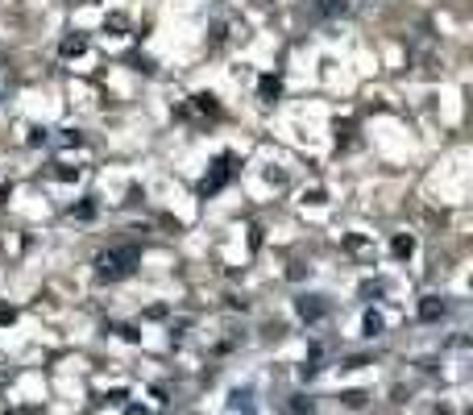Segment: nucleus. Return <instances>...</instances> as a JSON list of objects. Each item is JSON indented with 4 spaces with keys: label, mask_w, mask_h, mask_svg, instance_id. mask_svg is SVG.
Masks as SVG:
<instances>
[{
    "label": "nucleus",
    "mask_w": 473,
    "mask_h": 415,
    "mask_svg": "<svg viewBox=\"0 0 473 415\" xmlns=\"http://www.w3.org/2000/svg\"><path fill=\"white\" fill-rule=\"evenodd\" d=\"M137 266V249L133 245H120V249H104L100 258H95V278H104V283H120V278H129Z\"/></svg>",
    "instance_id": "nucleus-1"
},
{
    "label": "nucleus",
    "mask_w": 473,
    "mask_h": 415,
    "mask_svg": "<svg viewBox=\"0 0 473 415\" xmlns=\"http://www.w3.org/2000/svg\"><path fill=\"white\" fill-rule=\"evenodd\" d=\"M229 174H233V158H229V154H224V158H220V162H216L212 179H204V196H208V191H220V187H224V183H229Z\"/></svg>",
    "instance_id": "nucleus-2"
},
{
    "label": "nucleus",
    "mask_w": 473,
    "mask_h": 415,
    "mask_svg": "<svg viewBox=\"0 0 473 415\" xmlns=\"http://www.w3.org/2000/svg\"><path fill=\"white\" fill-rule=\"evenodd\" d=\"M299 316H303V320H320V316H324L320 295H303V299H299Z\"/></svg>",
    "instance_id": "nucleus-3"
},
{
    "label": "nucleus",
    "mask_w": 473,
    "mask_h": 415,
    "mask_svg": "<svg viewBox=\"0 0 473 415\" xmlns=\"http://www.w3.org/2000/svg\"><path fill=\"white\" fill-rule=\"evenodd\" d=\"M445 312H449V303H445V299H436V295L420 303V316H424V320H440Z\"/></svg>",
    "instance_id": "nucleus-4"
},
{
    "label": "nucleus",
    "mask_w": 473,
    "mask_h": 415,
    "mask_svg": "<svg viewBox=\"0 0 473 415\" xmlns=\"http://www.w3.org/2000/svg\"><path fill=\"white\" fill-rule=\"evenodd\" d=\"M316 9H320L324 17H341V13H349V4H345V0H316Z\"/></svg>",
    "instance_id": "nucleus-5"
},
{
    "label": "nucleus",
    "mask_w": 473,
    "mask_h": 415,
    "mask_svg": "<svg viewBox=\"0 0 473 415\" xmlns=\"http://www.w3.org/2000/svg\"><path fill=\"white\" fill-rule=\"evenodd\" d=\"M261 96H266V100L279 96V79H274V75H266V79H261Z\"/></svg>",
    "instance_id": "nucleus-6"
},
{
    "label": "nucleus",
    "mask_w": 473,
    "mask_h": 415,
    "mask_svg": "<svg viewBox=\"0 0 473 415\" xmlns=\"http://www.w3.org/2000/svg\"><path fill=\"white\" fill-rule=\"evenodd\" d=\"M411 249H415L411 237H395V253H399V258H411Z\"/></svg>",
    "instance_id": "nucleus-7"
},
{
    "label": "nucleus",
    "mask_w": 473,
    "mask_h": 415,
    "mask_svg": "<svg viewBox=\"0 0 473 415\" xmlns=\"http://www.w3.org/2000/svg\"><path fill=\"white\" fill-rule=\"evenodd\" d=\"M365 332H370V337H378V332H382V316H378V312H370V316H365Z\"/></svg>",
    "instance_id": "nucleus-8"
},
{
    "label": "nucleus",
    "mask_w": 473,
    "mask_h": 415,
    "mask_svg": "<svg viewBox=\"0 0 473 415\" xmlns=\"http://www.w3.org/2000/svg\"><path fill=\"white\" fill-rule=\"evenodd\" d=\"M83 46H88L83 38H71V42H63V54H67V58H71V54H83Z\"/></svg>",
    "instance_id": "nucleus-9"
}]
</instances>
